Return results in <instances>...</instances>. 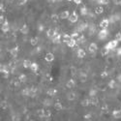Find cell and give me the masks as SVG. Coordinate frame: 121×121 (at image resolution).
<instances>
[{"label":"cell","mask_w":121,"mask_h":121,"mask_svg":"<svg viewBox=\"0 0 121 121\" xmlns=\"http://www.w3.org/2000/svg\"><path fill=\"white\" fill-rule=\"evenodd\" d=\"M30 70H31L33 73H37L38 70H39V65L36 62H32L31 66H30Z\"/></svg>","instance_id":"cell-24"},{"label":"cell","mask_w":121,"mask_h":121,"mask_svg":"<svg viewBox=\"0 0 121 121\" xmlns=\"http://www.w3.org/2000/svg\"><path fill=\"white\" fill-rule=\"evenodd\" d=\"M77 44H78L77 39L72 38V39L70 40V41L67 43V47H68V48H75V47L77 46Z\"/></svg>","instance_id":"cell-17"},{"label":"cell","mask_w":121,"mask_h":121,"mask_svg":"<svg viewBox=\"0 0 121 121\" xmlns=\"http://www.w3.org/2000/svg\"><path fill=\"white\" fill-rule=\"evenodd\" d=\"M68 21L70 23H76L78 21V14L77 13V11H73L72 14L70 15V17L68 18Z\"/></svg>","instance_id":"cell-3"},{"label":"cell","mask_w":121,"mask_h":121,"mask_svg":"<svg viewBox=\"0 0 121 121\" xmlns=\"http://www.w3.org/2000/svg\"><path fill=\"white\" fill-rule=\"evenodd\" d=\"M116 86H117V82L116 80L115 79H110L109 82H108V87L110 89H114V88H116Z\"/></svg>","instance_id":"cell-25"},{"label":"cell","mask_w":121,"mask_h":121,"mask_svg":"<svg viewBox=\"0 0 121 121\" xmlns=\"http://www.w3.org/2000/svg\"><path fill=\"white\" fill-rule=\"evenodd\" d=\"M90 103H91L92 106H97L98 103H99V99H98V97H97V96H93V97H91V98H90Z\"/></svg>","instance_id":"cell-28"},{"label":"cell","mask_w":121,"mask_h":121,"mask_svg":"<svg viewBox=\"0 0 121 121\" xmlns=\"http://www.w3.org/2000/svg\"><path fill=\"white\" fill-rule=\"evenodd\" d=\"M47 1H48V3H50V4H53V3L56 2V0H47Z\"/></svg>","instance_id":"cell-55"},{"label":"cell","mask_w":121,"mask_h":121,"mask_svg":"<svg viewBox=\"0 0 121 121\" xmlns=\"http://www.w3.org/2000/svg\"><path fill=\"white\" fill-rule=\"evenodd\" d=\"M83 119L84 120H91L92 119V114L91 113H87L83 115Z\"/></svg>","instance_id":"cell-43"},{"label":"cell","mask_w":121,"mask_h":121,"mask_svg":"<svg viewBox=\"0 0 121 121\" xmlns=\"http://www.w3.org/2000/svg\"><path fill=\"white\" fill-rule=\"evenodd\" d=\"M117 79H118V82H121V74H119V75L117 76Z\"/></svg>","instance_id":"cell-56"},{"label":"cell","mask_w":121,"mask_h":121,"mask_svg":"<svg viewBox=\"0 0 121 121\" xmlns=\"http://www.w3.org/2000/svg\"><path fill=\"white\" fill-rule=\"evenodd\" d=\"M52 116V112H50L49 109H45V118H49Z\"/></svg>","instance_id":"cell-41"},{"label":"cell","mask_w":121,"mask_h":121,"mask_svg":"<svg viewBox=\"0 0 121 121\" xmlns=\"http://www.w3.org/2000/svg\"><path fill=\"white\" fill-rule=\"evenodd\" d=\"M6 11V8H5V5L3 4V3H1L0 4V12L1 13H4Z\"/></svg>","instance_id":"cell-47"},{"label":"cell","mask_w":121,"mask_h":121,"mask_svg":"<svg viewBox=\"0 0 121 121\" xmlns=\"http://www.w3.org/2000/svg\"><path fill=\"white\" fill-rule=\"evenodd\" d=\"M112 117L115 119H121V109H114L112 112Z\"/></svg>","instance_id":"cell-20"},{"label":"cell","mask_w":121,"mask_h":121,"mask_svg":"<svg viewBox=\"0 0 121 121\" xmlns=\"http://www.w3.org/2000/svg\"><path fill=\"white\" fill-rule=\"evenodd\" d=\"M77 41H78V44H83L85 42V37L83 35H80L78 39H77Z\"/></svg>","instance_id":"cell-38"},{"label":"cell","mask_w":121,"mask_h":121,"mask_svg":"<svg viewBox=\"0 0 121 121\" xmlns=\"http://www.w3.org/2000/svg\"><path fill=\"white\" fill-rule=\"evenodd\" d=\"M67 1H69V2H71V1H74V0H67Z\"/></svg>","instance_id":"cell-57"},{"label":"cell","mask_w":121,"mask_h":121,"mask_svg":"<svg viewBox=\"0 0 121 121\" xmlns=\"http://www.w3.org/2000/svg\"><path fill=\"white\" fill-rule=\"evenodd\" d=\"M108 52H109V49H108L106 47H104L102 49H101V55H102V56H106V55H108Z\"/></svg>","instance_id":"cell-37"},{"label":"cell","mask_w":121,"mask_h":121,"mask_svg":"<svg viewBox=\"0 0 121 121\" xmlns=\"http://www.w3.org/2000/svg\"><path fill=\"white\" fill-rule=\"evenodd\" d=\"M70 15H71V13H70L68 10H65V11H63V12H61L60 13V19H68L69 17H70Z\"/></svg>","instance_id":"cell-10"},{"label":"cell","mask_w":121,"mask_h":121,"mask_svg":"<svg viewBox=\"0 0 121 121\" xmlns=\"http://www.w3.org/2000/svg\"><path fill=\"white\" fill-rule=\"evenodd\" d=\"M74 2L76 5H79V4L82 3V0H74Z\"/></svg>","instance_id":"cell-51"},{"label":"cell","mask_w":121,"mask_h":121,"mask_svg":"<svg viewBox=\"0 0 121 121\" xmlns=\"http://www.w3.org/2000/svg\"><path fill=\"white\" fill-rule=\"evenodd\" d=\"M76 98H77V94L74 93V92H71V93H69L67 95V99L69 101H74V100H76Z\"/></svg>","instance_id":"cell-34"},{"label":"cell","mask_w":121,"mask_h":121,"mask_svg":"<svg viewBox=\"0 0 121 121\" xmlns=\"http://www.w3.org/2000/svg\"><path fill=\"white\" fill-rule=\"evenodd\" d=\"M116 55H117L118 57L121 56V47H119V48H117V50H116Z\"/></svg>","instance_id":"cell-48"},{"label":"cell","mask_w":121,"mask_h":121,"mask_svg":"<svg viewBox=\"0 0 121 121\" xmlns=\"http://www.w3.org/2000/svg\"><path fill=\"white\" fill-rule=\"evenodd\" d=\"M54 108H55V109L56 110H62L63 108H64V107H63V105L60 103V102H56L55 104H54Z\"/></svg>","instance_id":"cell-36"},{"label":"cell","mask_w":121,"mask_h":121,"mask_svg":"<svg viewBox=\"0 0 121 121\" xmlns=\"http://www.w3.org/2000/svg\"><path fill=\"white\" fill-rule=\"evenodd\" d=\"M57 34V32H56V30L55 29H53V28H49L48 31H47V36L48 37V38H53L55 35Z\"/></svg>","instance_id":"cell-18"},{"label":"cell","mask_w":121,"mask_h":121,"mask_svg":"<svg viewBox=\"0 0 121 121\" xmlns=\"http://www.w3.org/2000/svg\"><path fill=\"white\" fill-rule=\"evenodd\" d=\"M115 40H116L118 43L121 42V33H120V32H117V33L115 34Z\"/></svg>","instance_id":"cell-44"},{"label":"cell","mask_w":121,"mask_h":121,"mask_svg":"<svg viewBox=\"0 0 121 121\" xmlns=\"http://www.w3.org/2000/svg\"><path fill=\"white\" fill-rule=\"evenodd\" d=\"M108 76V74L107 71H104L102 74H101V77H102V78H107Z\"/></svg>","instance_id":"cell-50"},{"label":"cell","mask_w":121,"mask_h":121,"mask_svg":"<svg viewBox=\"0 0 121 121\" xmlns=\"http://www.w3.org/2000/svg\"><path fill=\"white\" fill-rule=\"evenodd\" d=\"M71 36H72V38L78 39V38L79 37V32H78V31H75V32H73V33L71 34Z\"/></svg>","instance_id":"cell-45"},{"label":"cell","mask_w":121,"mask_h":121,"mask_svg":"<svg viewBox=\"0 0 121 121\" xmlns=\"http://www.w3.org/2000/svg\"><path fill=\"white\" fill-rule=\"evenodd\" d=\"M12 1H14V0H12Z\"/></svg>","instance_id":"cell-58"},{"label":"cell","mask_w":121,"mask_h":121,"mask_svg":"<svg viewBox=\"0 0 121 121\" xmlns=\"http://www.w3.org/2000/svg\"><path fill=\"white\" fill-rule=\"evenodd\" d=\"M28 0H19V5H24Z\"/></svg>","instance_id":"cell-52"},{"label":"cell","mask_w":121,"mask_h":121,"mask_svg":"<svg viewBox=\"0 0 121 121\" xmlns=\"http://www.w3.org/2000/svg\"><path fill=\"white\" fill-rule=\"evenodd\" d=\"M30 92H31V96H30V97L35 96L36 93H37V88L36 87H31V88H30Z\"/></svg>","instance_id":"cell-42"},{"label":"cell","mask_w":121,"mask_h":121,"mask_svg":"<svg viewBox=\"0 0 121 121\" xmlns=\"http://www.w3.org/2000/svg\"><path fill=\"white\" fill-rule=\"evenodd\" d=\"M10 66H6V65H1L0 66V72H1V74L3 75L4 78H8L9 74H10V70L9 69Z\"/></svg>","instance_id":"cell-4"},{"label":"cell","mask_w":121,"mask_h":121,"mask_svg":"<svg viewBox=\"0 0 121 121\" xmlns=\"http://www.w3.org/2000/svg\"><path fill=\"white\" fill-rule=\"evenodd\" d=\"M108 19H109V22L110 23H115V22H117L119 19H120V17H119V15L113 14V15H110V17H108Z\"/></svg>","instance_id":"cell-9"},{"label":"cell","mask_w":121,"mask_h":121,"mask_svg":"<svg viewBox=\"0 0 121 121\" xmlns=\"http://www.w3.org/2000/svg\"><path fill=\"white\" fill-rule=\"evenodd\" d=\"M37 116L39 118H45V108H41L37 110Z\"/></svg>","instance_id":"cell-29"},{"label":"cell","mask_w":121,"mask_h":121,"mask_svg":"<svg viewBox=\"0 0 121 121\" xmlns=\"http://www.w3.org/2000/svg\"><path fill=\"white\" fill-rule=\"evenodd\" d=\"M45 60L47 62H52L54 60V54L52 52H48L45 55Z\"/></svg>","instance_id":"cell-13"},{"label":"cell","mask_w":121,"mask_h":121,"mask_svg":"<svg viewBox=\"0 0 121 121\" xmlns=\"http://www.w3.org/2000/svg\"><path fill=\"white\" fill-rule=\"evenodd\" d=\"M104 11H105V9L102 5H99V6L95 7V9H94V12L96 15H102L104 13Z\"/></svg>","instance_id":"cell-19"},{"label":"cell","mask_w":121,"mask_h":121,"mask_svg":"<svg viewBox=\"0 0 121 121\" xmlns=\"http://www.w3.org/2000/svg\"><path fill=\"white\" fill-rule=\"evenodd\" d=\"M71 39H72V36L70 35V34H64V35H62V42H64L65 44H67Z\"/></svg>","instance_id":"cell-27"},{"label":"cell","mask_w":121,"mask_h":121,"mask_svg":"<svg viewBox=\"0 0 121 121\" xmlns=\"http://www.w3.org/2000/svg\"><path fill=\"white\" fill-rule=\"evenodd\" d=\"M5 17L3 16V15H1V16H0V24H2L4 22H5Z\"/></svg>","instance_id":"cell-49"},{"label":"cell","mask_w":121,"mask_h":121,"mask_svg":"<svg viewBox=\"0 0 121 121\" xmlns=\"http://www.w3.org/2000/svg\"><path fill=\"white\" fill-rule=\"evenodd\" d=\"M108 28H105V29H101L100 31L98 32V34H97V37H98V39L99 40H105L108 36Z\"/></svg>","instance_id":"cell-1"},{"label":"cell","mask_w":121,"mask_h":121,"mask_svg":"<svg viewBox=\"0 0 121 121\" xmlns=\"http://www.w3.org/2000/svg\"><path fill=\"white\" fill-rule=\"evenodd\" d=\"M79 13H80V15H82V16H86V15L88 14V9H87V7L82 6V8L79 9Z\"/></svg>","instance_id":"cell-30"},{"label":"cell","mask_w":121,"mask_h":121,"mask_svg":"<svg viewBox=\"0 0 121 121\" xmlns=\"http://www.w3.org/2000/svg\"><path fill=\"white\" fill-rule=\"evenodd\" d=\"M9 30H10V23L8 22V19H5V22L1 24V31L3 33H7L9 32Z\"/></svg>","instance_id":"cell-6"},{"label":"cell","mask_w":121,"mask_h":121,"mask_svg":"<svg viewBox=\"0 0 121 121\" xmlns=\"http://www.w3.org/2000/svg\"><path fill=\"white\" fill-rule=\"evenodd\" d=\"M26 79H27V77L24 74H21L18 76V78H17V80H19L22 83H24L26 82Z\"/></svg>","instance_id":"cell-32"},{"label":"cell","mask_w":121,"mask_h":121,"mask_svg":"<svg viewBox=\"0 0 121 121\" xmlns=\"http://www.w3.org/2000/svg\"><path fill=\"white\" fill-rule=\"evenodd\" d=\"M87 79V74L84 73V72H82L79 73V82H85Z\"/></svg>","instance_id":"cell-22"},{"label":"cell","mask_w":121,"mask_h":121,"mask_svg":"<svg viewBox=\"0 0 121 121\" xmlns=\"http://www.w3.org/2000/svg\"><path fill=\"white\" fill-rule=\"evenodd\" d=\"M88 50H89L90 53H96V52L98 50V46H97V44L94 43V42H92L91 44L89 45V47H88Z\"/></svg>","instance_id":"cell-8"},{"label":"cell","mask_w":121,"mask_h":121,"mask_svg":"<svg viewBox=\"0 0 121 121\" xmlns=\"http://www.w3.org/2000/svg\"><path fill=\"white\" fill-rule=\"evenodd\" d=\"M31 64H32L31 60L25 59L24 61H23V63H22V66H23V68H25V69H30V66H31Z\"/></svg>","instance_id":"cell-26"},{"label":"cell","mask_w":121,"mask_h":121,"mask_svg":"<svg viewBox=\"0 0 121 121\" xmlns=\"http://www.w3.org/2000/svg\"><path fill=\"white\" fill-rule=\"evenodd\" d=\"M52 43L55 44V45L60 44V43L62 42V35H61V34H59V33H57V34L52 39Z\"/></svg>","instance_id":"cell-7"},{"label":"cell","mask_w":121,"mask_h":121,"mask_svg":"<svg viewBox=\"0 0 121 121\" xmlns=\"http://www.w3.org/2000/svg\"><path fill=\"white\" fill-rule=\"evenodd\" d=\"M117 46H118V42L116 41L115 39H114V40H112V41H109V42H108V43L105 45V47H106L108 49H109V50H113L114 48H117Z\"/></svg>","instance_id":"cell-2"},{"label":"cell","mask_w":121,"mask_h":121,"mask_svg":"<svg viewBox=\"0 0 121 121\" xmlns=\"http://www.w3.org/2000/svg\"><path fill=\"white\" fill-rule=\"evenodd\" d=\"M19 52V48L18 47H14L10 49V54H11L13 57H17V54Z\"/></svg>","instance_id":"cell-12"},{"label":"cell","mask_w":121,"mask_h":121,"mask_svg":"<svg viewBox=\"0 0 121 121\" xmlns=\"http://www.w3.org/2000/svg\"><path fill=\"white\" fill-rule=\"evenodd\" d=\"M89 96L90 97H93V96H97V90L95 88H91L89 91Z\"/></svg>","instance_id":"cell-40"},{"label":"cell","mask_w":121,"mask_h":121,"mask_svg":"<svg viewBox=\"0 0 121 121\" xmlns=\"http://www.w3.org/2000/svg\"><path fill=\"white\" fill-rule=\"evenodd\" d=\"M39 43V37H32L31 39H30V45H31L32 47H35L37 46Z\"/></svg>","instance_id":"cell-23"},{"label":"cell","mask_w":121,"mask_h":121,"mask_svg":"<svg viewBox=\"0 0 121 121\" xmlns=\"http://www.w3.org/2000/svg\"><path fill=\"white\" fill-rule=\"evenodd\" d=\"M80 105H82L83 108L88 107L89 105H91V103H90V99H83L82 101V103H80Z\"/></svg>","instance_id":"cell-31"},{"label":"cell","mask_w":121,"mask_h":121,"mask_svg":"<svg viewBox=\"0 0 121 121\" xmlns=\"http://www.w3.org/2000/svg\"><path fill=\"white\" fill-rule=\"evenodd\" d=\"M102 110H104V112L107 113V112H108V107H107V106H103V107H102Z\"/></svg>","instance_id":"cell-53"},{"label":"cell","mask_w":121,"mask_h":121,"mask_svg":"<svg viewBox=\"0 0 121 121\" xmlns=\"http://www.w3.org/2000/svg\"><path fill=\"white\" fill-rule=\"evenodd\" d=\"M7 107H8L7 102H6V101H2V102H1V108L2 109H6Z\"/></svg>","instance_id":"cell-46"},{"label":"cell","mask_w":121,"mask_h":121,"mask_svg":"<svg viewBox=\"0 0 121 121\" xmlns=\"http://www.w3.org/2000/svg\"><path fill=\"white\" fill-rule=\"evenodd\" d=\"M77 55H78V58L82 59V58H84L86 56V52H85V50L83 48H78L77 50Z\"/></svg>","instance_id":"cell-16"},{"label":"cell","mask_w":121,"mask_h":121,"mask_svg":"<svg viewBox=\"0 0 121 121\" xmlns=\"http://www.w3.org/2000/svg\"><path fill=\"white\" fill-rule=\"evenodd\" d=\"M76 86V80L71 78V79H68V82H66V87L69 88V89H72Z\"/></svg>","instance_id":"cell-15"},{"label":"cell","mask_w":121,"mask_h":121,"mask_svg":"<svg viewBox=\"0 0 121 121\" xmlns=\"http://www.w3.org/2000/svg\"><path fill=\"white\" fill-rule=\"evenodd\" d=\"M116 5H121V0H113Z\"/></svg>","instance_id":"cell-54"},{"label":"cell","mask_w":121,"mask_h":121,"mask_svg":"<svg viewBox=\"0 0 121 121\" xmlns=\"http://www.w3.org/2000/svg\"><path fill=\"white\" fill-rule=\"evenodd\" d=\"M19 31H21V33L23 34V35L28 34V33H29V26H28L26 23L22 24V27H21V29H19Z\"/></svg>","instance_id":"cell-11"},{"label":"cell","mask_w":121,"mask_h":121,"mask_svg":"<svg viewBox=\"0 0 121 121\" xmlns=\"http://www.w3.org/2000/svg\"><path fill=\"white\" fill-rule=\"evenodd\" d=\"M22 94L23 96H31V92H30V88H24L22 89Z\"/></svg>","instance_id":"cell-35"},{"label":"cell","mask_w":121,"mask_h":121,"mask_svg":"<svg viewBox=\"0 0 121 121\" xmlns=\"http://www.w3.org/2000/svg\"><path fill=\"white\" fill-rule=\"evenodd\" d=\"M89 27V24L87 22H82V24H79V26L78 27V32H83Z\"/></svg>","instance_id":"cell-14"},{"label":"cell","mask_w":121,"mask_h":121,"mask_svg":"<svg viewBox=\"0 0 121 121\" xmlns=\"http://www.w3.org/2000/svg\"><path fill=\"white\" fill-rule=\"evenodd\" d=\"M109 19L108 18H104V19H102V21L100 22V23H99V26H100V28L101 29H105V28H108V26H109Z\"/></svg>","instance_id":"cell-5"},{"label":"cell","mask_w":121,"mask_h":121,"mask_svg":"<svg viewBox=\"0 0 121 121\" xmlns=\"http://www.w3.org/2000/svg\"><path fill=\"white\" fill-rule=\"evenodd\" d=\"M97 3L99 5H102V6H105V5H108L109 3V0H97Z\"/></svg>","instance_id":"cell-39"},{"label":"cell","mask_w":121,"mask_h":121,"mask_svg":"<svg viewBox=\"0 0 121 121\" xmlns=\"http://www.w3.org/2000/svg\"><path fill=\"white\" fill-rule=\"evenodd\" d=\"M50 19H52V22H57L60 19V16L57 15V14H52V16H50Z\"/></svg>","instance_id":"cell-33"},{"label":"cell","mask_w":121,"mask_h":121,"mask_svg":"<svg viewBox=\"0 0 121 121\" xmlns=\"http://www.w3.org/2000/svg\"><path fill=\"white\" fill-rule=\"evenodd\" d=\"M47 94L48 96H50V97H53V96H55L57 94V89H55V88H49L47 91Z\"/></svg>","instance_id":"cell-21"}]
</instances>
